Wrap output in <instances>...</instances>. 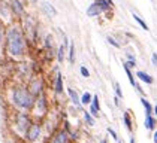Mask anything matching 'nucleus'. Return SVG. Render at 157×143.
Segmentation results:
<instances>
[{"mask_svg":"<svg viewBox=\"0 0 157 143\" xmlns=\"http://www.w3.org/2000/svg\"><path fill=\"white\" fill-rule=\"evenodd\" d=\"M67 95L71 97V100H72V105L76 107L81 106V97L78 95V93L73 90V88H67Z\"/></svg>","mask_w":157,"mask_h":143,"instance_id":"ddd939ff","label":"nucleus"},{"mask_svg":"<svg viewBox=\"0 0 157 143\" xmlns=\"http://www.w3.org/2000/svg\"><path fill=\"white\" fill-rule=\"evenodd\" d=\"M6 49L11 57H23L27 51V43L23 31L18 27H9L6 31Z\"/></svg>","mask_w":157,"mask_h":143,"instance_id":"f257e3e1","label":"nucleus"},{"mask_svg":"<svg viewBox=\"0 0 157 143\" xmlns=\"http://www.w3.org/2000/svg\"><path fill=\"white\" fill-rule=\"evenodd\" d=\"M42 9H44V12H45V13H48V15H51V16L57 15L56 8H54L52 5H49L48 2H44V3H42Z\"/></svg>","mask_w":157,"mask_h":143,"instance_id":"f3484780","label":"nucleus"},{"mask_svg":"<svg viewBox=\"0 0 157 143\" xmlns=\"http://www.w3.org/2000/svg\"><path fill=\"white\" fill-rule=\"evenodd\" d=\"M71 140H72V137L69 134V128H63L61 127L52 134L49 143H71Z\"/></svg>","mask_w":157,"mask_h":143,"instance_id":"423d86ee","label":"nucleus"},{"mask_svg":"<svg viewBox=\"0 0 157 143\" xmlns=\"http://www.w3.org/2000/svg\"><path fill=\"white\" fill-rule=\"evenodd\" d=\"M45 48L47 49H52V36H47V39H45Z\"/></svg>","mask_w":157,"mask_h":143,"instance_id":"c85d7f7f","label":"nucleus"},{"mask_svg":"<svg viewBox=\"0 0 157 143\" xmlns=\"http://www.w3.org/2000/svg\"><path fill=\"white\" fill-rule=\"evenodd\" d=\"M33 2H37V0H33Z\"/></svg>","mask_w":157,"mask_h":143,"instance_id":"58836bf2","label":"nucleus"},{"mask_svg":"<svg viewBox=\"0 0 157 143\" xmlns=\"http://www.w3.org/2000/svg\"><path fill=\"white\" fill-rule=\"evenodd\" d=\"M100 13H102V9H100V6H99L97 3H94V2L87 8V15H88V16H99Z\"/></svg>","mask_w":157,"mask_h":143,"instance_id":"4468645a","label":"nucleus"},{"mask_svg":"<svg viewBox=\"0 0 157 143\" xmlns=\"http://www.w3.org/2000/svg\"><path fill=\"white\" fill-rule=\"evenodd\" d=\"M27 88H29V91L37 98L39 95L44 94L45 82H44V79H42L40 76H36V78H32V79H30V82H29V85H27Z\"/></svg>","mask_w":157,"mask_h":143,"instance_id":"20e7f679","label":"nucleus"},{"mask_svg":"<svg viewBox=\"0 0 157 143\" xmlns=\"http://www.w3.org/2000/svg\"><path fill=\"white\" fill-rule=\"evenodd\" d=\"M40 134H42V125H40L39 122H32V124H30V127H29L27 131H25L24 139H25V142L35 143V142L39 140Z\"/></svg>","mask_w":157,"mask_h":143,"instance_id":"7ed1b4c3","label":"nucleus"},{"mask_svg":"<svg viewBox=\"0 0 157 143\" xmlns=\"http://www.w3.org/2000/svg\"><path fill=\"white\" fill-rule=\"evenodd\" d=\"M153 137H154V143H157V130L154 131V134H153Z\"/></svg>","mask_w":157,"mask_h":143,"instance_id":"c9c22d12","label":"nucleus"},{"mask_svg":"<svg viewBox=\"0 0 157 143\" xmlns=\"http://www.w3.org/2000/svg\"><path fill=\"white\" fill-rule=\"evenodd\" d=\"M118 143H121V142H120V140H118Z\"/></svg>","mask_w":157,"mask_h":143,"instance_id":"ea45409f","label":"nucleus"},{"mask_svg":"<svg viewBox=\"0 0 157 143\" xmlns=\"http://www.w3.org/2000/svg\"><path fill=\"white\" fill-rule=\"evenodd\" d=\"M132 16H133V20H135L136 23L141 25V28H142V30H145V31H148V30H150V27L147 25V23H145V21L142 20V18H141V16H138L136 13H132Z\"/></svg>","mask_w":157,"mask_h":143,"instance_id":"aec40b11","label":"nucleus"},{"mask_svg":"<svg viewBox=\"0 0 157 143\" xmlns=\"http://www.w3.org/2000/svg\"><path fill=\"white\" fill-rule=\"evenodd\" d=\"M9 6H11V11L15 15H18V16L24 15V6L20 0H9Z\"/></svg>","mask_w":157,"mask_h":143,"instance_id":"9d476101","label":"nucleus"},{"mask_svg":"<svg viewBox=\"0 0 157 143\" xmlns=\"http://www.w3.org/2000/svg\"><path fill=\"white\" fill-rule=\"evenodd\" d=\"M114 103H115V106L117 107H120V98H118V97H115V98H114Z\"/></svg>","mask_w":157,"mask_h":143,"instance_id":"72a5a7b5","label":"nucleus"},{"mask_svg":"<svg viewBox=\"0 0 157 143\" xmlns=\"http://www.w3.org/2000/svg\"><path fill=\"white\" fill-rule=\"evenodd\" d=\"M94 3H97L99 6H100V9L102 12H108L112 6H114V3H112V0H94Z\"/></svg>","mask_w":157,"mask_h":143,"instance_id":"2eb2a0df","label":"nucleus"},{"mask_svg":"<svg viewBox=\"0 0 157 143\" xmlns=\"http://www.w3.org/2000/svg\"><path fill=\"white\" fill-rule=\"evenodd\" d=\"M90 106L100 112V101H99V95H93V100H91V105H90Z\"/></svg>","mask_w":157,"mask_h":143,"instance_id":"b1692460","label":"nucleus"},{"mask_svg":"<svg viewBox=\"0 0 157 143\" xmlns=\"http://www.w3.org/2000/svg\"><path fill=\"white\" fill-rule=\"evenodd\" d=\"M67 60H69L71 64L75 63V43H73V42L69 43V57H67Z\"/></svg>","mask_w":157,"mask_h":143,"instance_id":"4be33fe9","label":"nucleus"},{"mask_svg":"<svg viewBox=\"0 0 157 143\" xmlns=\"http://www.w3.org/2000/svg\"><path fill=\"white\" fill-rule=\"evenodd\" d=\"M82 116H84L85 124H87L88 127H93V125H94V116H93V115H91L90 112H87V110H85V112H84V115H82Z\"/></svg>","mask_w":157,"mask_h":143,"instance_id":"412c9836","label":"nucleus"},{"mask_svg":"<svg viewBox=\"0 0 157 143\" xmlns=\"http://www.w3.org/2000/svg\"><path fill=\"white\" fill-rule=\"evenodd\" d=\"M91 100H93V95H91V93H88V91H85L84 94H82V97H81V105H84V106H90L91 105Z\"/></svg>","mask_w":157,"mask_h":143,"instance_id":"6ab92c4d","label":"nucleus"},{"mask_svg":"<svg viewBox=\"0 0 157 143\" xmlns=\"http://www.w3.org/2000/svg\"><path fill=\"white\" fill-rule=\"evenodd\" d=\"M123 124H124V127L127 128V131H129V133H132V131H133V121H132L130 110L123 112Z\"/></svg>","mask_w":157,"mask_h":143,"instance_id":"f8f14e48","label":"nucleus"},{"mask_svg":"<svg viewBox=\"0 0 157 143\" xmlns=\"http://www.w3.org/2000/svg\"><path fill=\"white\" fill-rule=\"evenodd\" d=\"M106 131H108V134L112 137V139H114V140H117V142H118V134L115 133V130H114V128L108 127V128H106Z\"/></svg>","mask_w":157,"mask_h":143,"instance_id":"cd10ccee","label":"nucleus"},{"mask_svg":"<svg viewBox=\"0 0 157 143\" xmlns=\"http://www.w3.org/2000/svg\"><path fill=\"white\" fill-rule=\"evenodd\" d=\"M99 143H108V140H106V139H100V142Z\"/></svg>","mask_w":157,"mask_h":143,"instance_id":"e433bc0d","label":"nucleus"},{"mask_svg":"<svg viewBox=\"0 0 157 143\" xmlns=\"http://www.w3.org/2000/svg\"><path fill=\"white\" fill-rule=\"evenodd\" d=\"M3 36H5V30H3V27L0 25V45H2V42H3Z\"/></svg>","mask_w":157,"mask_h":143,"instance_id":"2f4dec72","label":"nucleus"},{"mask_svg":"<svg viewBox=\"0 0 157 143\" xmlns=\"http://www.w3.org/2000/svg\"><path fill=\"white\" fill-rule=\"evenodd\" d=\"M153 115H154V118L157 119V105H154V107H153Z\"/></svg>","mask_w":157,"mask_h":143,"instance_id":"f704fd0d","label":"nucleus"},{"mask_svg":"<svg viewBox=\"0 0 157 143\" xmlns=\"http://www.w3.org/2000/svg\"><path fill=\"white\" fill-rule=\"evenodd\" d=\"M106 40H108V43H111L114 48H121V43H120V42H117L112 36H108V37H106Z\"/></svg>","mask_w":157,"mask_h":143,"instance_id":"a878e982","label":"nucleus"},{"mask_svg":"<svg viewBox=\"0 0 157 143\" xmlns=\"http://www.w3.org/2000/svg\"><path fill=\"white\" fill-rule=\"evenodd\" d=\"M123 69H124V72H126V75H127V78H129V82H130V85L132 86H135L136 88V85H138V81H135V76H133V73H132V69L124 63L123 64Z\"/></svg>","mask_w":157,"mask_h":143,"instance_id":"dca6fc26","label":"nucleus"},{"mask_svg":"<svg viewBox=\"0 0 157 143\" xmlns=\"http://www.w3.org/2000/svg\"><path fill=\"white\" fill-rule=\"evenodd\" d=\"M114 90H115V95H117L120 100H123V91H121V86L118 82H114Z\"/></svg>","mask_w":157,"mask_h":143,"instance_id":"393cba45","label":"nucleus"},{"mask_svg":"<svg viewBox=\"0 0 157 143\" xmlns=\"http://www.w3.org/2000/svg\"><path fill=\"white\" fill-rule=\"evenodd\" d=\"M79 72H81V76H82V78H90V70H88L85 66H81V67H79Z\"/></svg>","mask_w":157,"mask_h":143,"instance_id":"bb28decb","label":"nucleus"},{"mask_svg":"<svg viewBox=\"0 0 157 143\" xmlns=\"http://www.w3.org/2000/svg\"><path fill=\"white\" fill-rule=\"evenodd\" d=\"M126 64H127L130 69H136V61H126Z\"/></svg>","mask_w":157,"mask_h":143,"instance_id":"7c9ffc66","label":"nucleus"},{"mask_svg":"<svg viewBox=\"0 0 157 143\" xmlns=\"http://www.w3.org/2000/svg\"><path fill=\"white\" fill-rule=\"evenodd\" d=\"M64 51H66V48L61 45L60 48H59V51H57V61L59 63H63L64 61Z\"/></svg>","mask_w":157,"mask_h":143,"instance_id":"5701e85b","label":"nucleus"},{"mask_svg":"<svg viewBox=\"0 0 157 143\" xmlns=\"http://www.w3.org/2000/svg\"><path fill=\"white\" fill-rule=\"evenodd\" d=\"M11 100L12 105L20 110H32L35 106L36 97L29 91V88L24 85H15L11 91Z\"/></svg>","mask_w":157,"mask_h":143,"instance_id":"f03ea898","label":"nucleus"},{"mask_svg":"<svg viewBox=\"0 0 157 143\" xmlns=\"http://www.w3.org/2000/svg\"><path fill=\"white\" fill-rule=\"evenodd\" d=\"M136 78H138L141 82L147 83V85H153V83H154V78H153L151 75H148L147 72L138 70V72H136Z\"/></svg>","mask_w":157,"mask_h":143,"instance_id":"9b49d317","label":"nucleus"},{"mask_svg":"<svg viewBox=\"0 0 157 143\" xmlns=\"http://www.w3.org/2000/svg\"><path fill=\"white\" fill-rule=\"evenodd\" d=\"M141 103H142V106H144L145 113H153V107H154V105H151L150 100H147L145 97H141Z\"/></svg>","mask_w":157,"mask_h":143,"instance_id":"a211bd4d","label":"nucleus"},{"mask_svg":"<svg viewBox=\"0 0 157 143\" xmlns=\"http://www.w3.org/2000/svg\"><path fill=\"white\" fill-rule=\"evenodd\" d=\"M127 61H136L135 55H133V54H130V52H127Z\"/></svg>","mask_w":157,"mask_h":143,"instance_id":"473e14b6","label":"nucleus"},{"mask_svg":"<svg viewBox=\"0 0 157 143\" xmlns=\"http://www.w3.org/2000/svg\"><path fill=\"white\" fill-rule=\"evenodd\" d=\"M144 124H145V128L148 131H156V125H157V119L154 118V115L153 113H145V121H144Z\"/></svg>","mask_w":157,"mask_h":143,"instance_id":"1a4fd4ad","label":"nucleus"},{"mask_svg":"<svg viewBox=\"0 0 157 143\" xmlns=\"http://www.w3.org/2000/svg\"><path fill=\"white\" fill-rule=\"evenodd\" d=\"M33 109L36 110V113L39 115V116H44V115H47V112H48V100H47V97H45V94L39 95L36 98V101H35V106H33ZM32 109V110H33Z\"/></svg>","mask_w":157,"mask_h":143,"instance_id":"0eeeda50","label":"nucleus"},{"mask_svg":"<svg viewBox=\"0 0 157 143\" xmlns=\"http://www.w3.org/2000/svg\"><path fill=\"white\" fill-rule=\"evenodd\" d=\"M129 142H130V143H136V142H135V137H133V136L130 137V140H129Z\"/></svg>","mask_w":157,"mask_h":143,"instance_id":"4c0bfd02","label":"nucleus"},{"mask_svg":"<svg viewBox=\"0 0 157 143\" xmlns=\"http://www.w3.org/2000/svg\"><path fill=\"white\" fill-rule=\"evenodd\" d=\"M32 122H33V121L30 118V115H27V113H18V115L15 116V127L18 128L20 133H24L25 134V131L30 127Z\"/></svg>","mask_w":157,"mask_h":143,"instance_id":"39448f33","label":"nucleus"},{"mask_svg":"<svg viewBox=\"0 0 157 143\" xmlns=\"http://www.w3.org/2000/svg\"><path fill=\"white\" fill-rule=\"evenodd\" d=\"M54 93L57 95H61L64 93V85H63V75L60 72L56 73V79H54Z\"/></svg>","mask_w":157,"mask_h":143,"instance_id":"6e6552de","label":"nucleus"},{"mask_svg":"<svg viewBox=\"0 0 157 143\" xmlns=\"http://www.w3.org/2000/svg\"><path fill=\"white\" fill-rule=\"evenodd\" d=\"M151 63H153V64L157 67V52H154V54L151 55Z\"/></svg>","mask_w":157,"mask_h":143,"instance_id":"c756f323","label":"nucleus"}]
</instances>
